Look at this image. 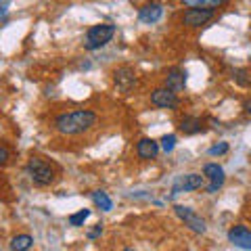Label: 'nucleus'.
<instances>
[{"label": "nucleus", "instance_id": "1", "mask_svg": "<svg viewBox=\"0 0 251 251\" xmlns=\"http://www.w3.org/2000/svg\"><path fill=\"white\" fill-rule=\"evenodd\" d=\"M97 124V113L88 111V109H75V111L69 113H61L57 120H54V128H57L61 134H82V132L90 130L92 126Z\"/></svg>", "mask_w": 251, "mask_h": 251}, {"label": "nucleus", "instance_id": "2", "mask_svg": "<svg viewBox=\"0 0 251 251\" xmlns=\"http://www.w3.org/2000/svg\"><path fill=\"white\" fill-rule=\"evenodd\" d=\"M113 36H115V25H111V23H99V25H92L88 31H86L84 49L86 50H99V49H103L105 44L111 42Z\"/></svg>", "mask_w": 251, "mask_h": 251}, {"label": "nucleus", "instance_id": "3", "mask_svg": "<svg viewBox=\"0 0 251 251\" xmlns=\"http://www.w3.org/2000/svg\"><path fill=\"white\" fill-rule=\"evenodd\" d=\"M27 174L36 186H49L54 180V168L42 157H31L27 161Z\"/></svg>", "mask_w": 251, "mask_h": 251}, {"label": "nucleus", "instance_id": "4", "mask_svg": "<svg viewBox=\"0 0 251 251\" xmlns=\"http://www.w3.org/2000/svg\"><path fill=\"white\" fill-rule=\"evenodd\" d=\"M174 211H176V216L182 220V222L188 226L191 230H195V232H199V234H203L207 230V226H205V220L203 218H199L195 211L191 209V207H184V205H176L174 207Z\"/></svg>", "mask_w": 251, "mask_h": 251}, {"label": "nucleus", "instance_id": "5", "mask_svg": "<svg viewBox=\"0 0 251 251\" xmlns=\"http://www.w3.org/2000/svg\"><path fill=\"white\" fill-rule=\"evenodd\" d=\"M113 82L117 86V90L124 92V94H128L136 86V74H134V69L128 67V65L117 67L115 72H113Z\"/></svg>", "mask_w": 251, "mask_h": 251}, {"label": "nucleus", "instance_id": "6", "mask_svg": "<svg viewBox=\"0 0 251 251\" xmlns=\"http://www.w3.org/2000/svg\"><path fill=\"white\" fill-rule=\"evenodd\" d=\"M151 103L155 107H159V109H176L180 100L176 97V92H172L163 86V88H155L151 92Z\"/></svg>", "mask_w": 251, "mask_h": 251}, {"label": "nucleus", "instance_id": "7", "mask_svg": "<svg viewBox=\"0 0 251 251\" xmlns=\"http://www.w3.org/2000/svg\"><path fill=\"white\" fill-rule=\"evenodd\" d=\"M228 241L234 247L251 251V230L247 228V226H243V224L232 226V228L228 230Z\"/></svg>", "mask_w": 251, "mask_h": 251}, {"label": "nucleus", "instance_id": "8", "mask_svg": "<svg viewBox=\"0 0 251 251\" xmlns=\"http://www.w3.org/2000/svg\"><path fill=\"white\" fill-rule=\"evenodd\" d=\"M214 17V11L211 9H188L182 17V23L186 27H201Z\"/></svg>", "mask_w": 251, "mask_h": 251}, {"label": "nucleus", "instance_id": "9", "mask_svg": "<svg viewBox=\"0 0 251 251\" xmlns=\"http://www.w3.org/2000/svg\"><path fill=\"white\" fill-rule=\"evenodd\" d=\"M203 176L209 178V186H207V193H216L220 186L224 184V170L222 166H218V163H207L205 168H203Z\"/></svg>", "mask_w": 251, "mask_h": 251}, {"label": "nucleus", "instance_id": "10", "mask_svg": "<svg viewBox=\"0 0 251 251\" xmlns=\"http://www.w3.org/2000/svg\"><path fill=\"white\" fill-rule=\"evenodd\" d=\"M184 86H186V72L184 69H170V72L166 74V88L172 90V92H182L184 90Z\"/></svg>", "mask_w": 251, "mask_h": 251}, {"label": "nucleus", "instance_id": "11", "mask_svg": "<svg viewBox=\"0 0 251 251\" xmlns=\"http://www.w3.org/2000/svg\"><path fill=\"white\" fill-rule=\"evenodd\" d=\"M203 186V176L199 174H186L178 180V182L174 184V195L182 193V191H197V188Z\"/></svg>", "mask_w": 251, "mask_h": 251}, {"label": "nucleus", "instance_id": "12", "mask_svg": "<svg viewBox=\"0 0 251 251\" xmlns=\"http://www.w3.org/2000/svg\"><path fill=\"white\" fill-rule=\"evenodd\" d=\"M159 149H161L159 143H155L153 138H143V140H138V145H136V155L140 159H155Z\"/></svg>", "mask_w": 251, "mask_h": 251}, {"label": "nucleus", "instance_id": "13", "mask_svg": "<svg viewBox=\"0 0 251 251\" xmlns=\"http://www.w3.org/2000/svg\"><path fill=\"white\" fill-rule=\"evenodd\" d=\"M161 15H163V6L161 4L149 2V4H145L143 9L138 11V19L143 23H157L161 19Z\"/></svg>", "mask_w": 251, "mask_h": 251}, {"label": "nucleus", "instance_id": "14", "mask_svg": "<svg viewBox=\"0 0 251 251\" xmlns=\"http://www.w3.org/2000/svg\"><path fill=\"white\" fill-rule=\"evenodd\" d=\"M203 130H205V126H203V120L197 115H184L180 120V132H184V134H199Z\"/></svg>", "mask_w": 251, "mask_h": 251}, {"label": "nucleus", "instance_id": "15", "mask_svg": "<svg viewBox=\"0 0 251 251\" xmlns=\"http://www.w3.org/2000/svg\"><path fill=\"white\" fill-rule=\"evenodd\" d=\"M31 245H34V239L29 234H17L11 241V251H29Z\"/></svg>", "mask_w": 251, "mask_h": 251}, {"label": "nucleus", "instance_id": "16", "mask_svg": "<svg viewBox=\"0 0 251 251\" xmlns=\"http://www.w3.org/2000/svg\"><path fill=\"white\" fill-rule=\"evenodd\" d=\"M182 4L191 6V9H218L220 4H224V0H180Z\"/></svg>", "mask_w": 251, "mask_h": 251}, {"label": "nucleus", "instance_id": "17", "mask_svg": "<svg viewBox=\"0 0 251 251\" xmlns=\"http://www.w3.org/2000/svg\"><path fill=\"white\" fill-rule=\"evenodd\" d=\"M92 201H94V205L100 207L103 211H109V209L113 207V201L109 199V195L105 191H94L92 193Z\"/></svg>", "mask_w": 251, "mask_h": 251}, {"label": "nucleus", "instance_id": "18", "mask_svg": "<svg viewBox=\"0 0 251 251\" xmlns=\"http://www.w3.org/2000/svg\"><path fill=\"white\" fill-rule=\"evenodd\" d=\"M232 80L237 82L239 86H243V88L251 86V75H249L247 69H234V72H232Z\"/></svg>", "mask_w": 251, "mask_h": 251}, {"label": "nucleus", "instance_id": "19", "mask_svg": "<svg viewBox=\"0 0 251 251\" xmlns=\"http://www.w3.org/2000/svg\"><path fill=\"white\" fill-rule=\"evenodd\" d=\"M88 216H90V209H80L77 214L69 216V224H72V226H82L86 220H88Z\"/></svg>", "mask_w": 251, "mask_h": 251}, {"label": "nucleus", "instance_id": "20", "mask_svg": "<svg viewBox=\"0 0 251 251\" xmlns=\"http://www.w3.org/2000/svg\"><path fill=\"white\" fill-rule=\"evenodd\" d=\"M174 147H176V136L174 134H168V136L161 138V151L172 153V151H174Z\"/></svg>", "mask_w": 251, "mask_h": 251}, {"label": "nucleus", "instance_id": "21", "mask_svg": "<svg viewBox=\"0 0 251 251\" xmlns=\"http://www.w3.org/2000/svg\"><path fill=\"white\" fill-rule=\"evenodd\" d=\"M211 157H216V155H224V153H228V143H218L214 147H209V151H207Z\"/></svg>", "mask_w": 251, "mask_h": 251}, {"label": "nucleus", "instance_id": "22", "mask_svg": "<svg viewBox=\"0 0 251 251\" xmlns=\"http://www.w3.org/2000/svg\"><path fill=\"white\" fill-rule=\"evenodd\" d=\"M100 234H103V226L97 224V226H94V228L88 232V239H97V237H100Z\"/></svg>", "mask_w": 251, "mask_h": 251}, {"label": "nucleus", "instance_id": "23", "mask_svg": "<svg viewBox=\"0 0 251 251\" xmlns=\"http://www.w3.org/2000/svg\"><path fill=\"white\" fill-rule=\"evenodd\" d=\"M9 157H11V155H9V151H6L4 147H0V166H4V163L9 161Z\"/></svg>", "mask_w": 251, "mask_h": 251}, {"label": "nucleus", "instance_id": "24", "mask_svg": "<svg viewBox=\"0 0 251 251\" xmlns=\"http://www.w3.org/2000/svg\"><path fill=\"white\" fill-rule=\"evenodd\" d=\"M9 4H11V0H0V17H4V15H6Z\"/></svg>", "mask_w": 251, "mask_h": 251}, {"label": "nucleus", "instance_id": "25", "mask_svg": "<svg viewBox=\"0 0 251 251\" xmlns=\"http://www.w3.org/2000/svg\"><path fill=\"white\" fill-rule=\"evenodd\" d=\"M245 113L251 115V100H247V103H245Z\"/></svg>", "mask_w": 251, "mask_h": 251}, {"label": "nucleus", "instance_id": "26", "mask_svg": "<svg viewBox=\"0 0 251 251\" xmlns=\"http://www.w3.org/2000/svg\"><path fill=\"white\" fill-rule=\"evenodd\" d=\"M124 251H134V249H124Z\"/></svg>", "mask_w": 251, "mask_h": 251}]
</instances>
